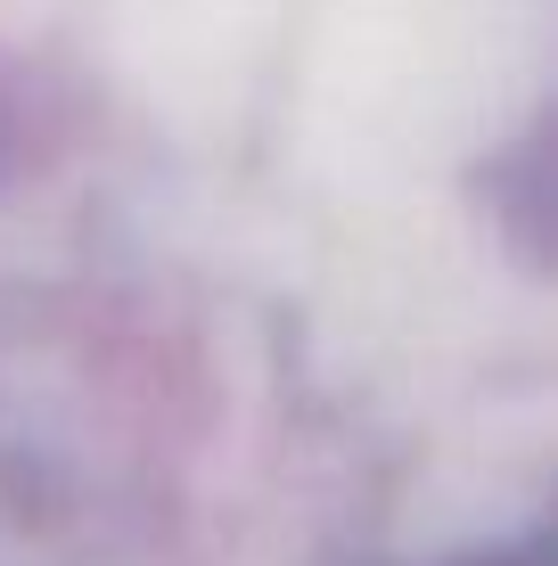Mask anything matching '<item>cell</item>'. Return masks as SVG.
<instances>
[{
	"label": "cell",
	"mask_w": 558,
	"mask_h": 566,
	"mask_svg": "<svg viewBox=\"0 0 558 566\" xmlns=\"http://www.w3.org/2000/svg\"><path fill=\"white\" fill-rule=\"evenodd\" d=\"M444 566H550V558H543V534H517V542H485V551L444 558Z\"/></svg>",
	"instance_id": "1"
}]
</instances>
